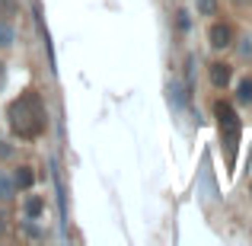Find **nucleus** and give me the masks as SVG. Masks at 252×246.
<instances>
[{"label":"nucleus","mask_w":252,"mask_h":246,"mask_svg":"<svg viewBox=\"0 0 252 246\" xmlns=\"http://www.w3.org/2000/svg\"><path fill=\"white\" fill-rule=\"evenodd\" d=\"M230 77H233L230 64H223V61H214V64H211V83H214L217 90H227V86H230Z\"/></svg>","instance_id":"20e7f679"},{"label":"nucleus","mask_w":252,"mask_h":246,"mask_svg":"<svg viewBox=\"0 0 252 246\" xmlns=\"http://www.w3.org/2000/svg\"><path fill=\"white\" fill-rule=\"evenodd\" d=\"M10 45H13V26L0 19V48H10Z\"/></svg>","instance_id":"423d86ee"},{"label":"nucleus","mask_w":252,"mask_h":246,"mask_svg":"<svg viewBox=\"0 0 252 246\" xmlns=\"http://www.w3.org/2000/svg\"><path fill=\"white\" fill-rule=\"evenodd\" d=\"M6 195H10V182L0 176V198H6Z\"/></svg>","instance_id":"f8f14e48"},{"label":"nucleus","mask_w":252,"mask_h":246,"mask_svg":"<svg viewBox=\"0 0 252 246\" xmlns=\"http://www.w3.org/2000/svg\"><path fill=\"white\" fill-rule=\"evenodd\" d=\"M214 118H217V131H220V144L227 150V170L236 166V147H240V115L230 103L217 99L214 103Z\"/></svg>","instance_id":"f03ea898"},{"label":"nucleus","mask_w":252,"mask_h":246,"mask_svg":"<svg viewBox=\"0 0 252 246\" xmlns=\"http://www.w3.org/2000/svg\"><path fill=\"white\" fill-rule=\"evenodd\" d=\"M240 55L246 58V61H252V38H243V45H240Z\"/></svg>","instance_id":"9d476101"},{"label":"nucleus","mask_w":252,"mask_h":246,"mask_svg":"<svg viewBox=\"0 0 252 246\" xmlns=\"http://www.w3.org/2000/svg\"><path fill=\"white\" fill-rule=\"evenodd\" d=\"M42 211H45V202H42V198H38V195L26 198V214H29V217H38V214H42Z\"/></svg>","instance_id":"39448f33"},{"label":"nucleus","mask_w":252,"mask_h":246,"mask_svg":"<svg viewBox=\"0 0 252 246\" xmlns=\"http://www.w3.org/2000/svg\"><path fill=\"white\" fill-rule=\"evenodd\" d=\"M32 182H35L32 170H29V166H19V173H16V185H19V189H29Z\"/></svg>","instance_id":"0eeeda50"},{"label":"nucleus","mask_w":252,"mask_h":246,"mask_svg":"<svg viewBox=\"0 0 252 246\" xmlns=\"http://www.w3.org/2000/svg\"><path fill=\"white\" fill-rule=\"evenodd\" d=\"M208 38H211L214 48H230V45H233V29H230L227 23H214L211 32H208Z\"/></svg>","instance_id":"7ed1b4c3"},{"label":"nucleus","mask_w":252,"mask_h":246,"mask_svg":"<svg viewBox=\"0 0 252 246\" xmlns=\"http://www.w3.org/2000/svg\"><path fill=\"white\" fill-rule=\"evenodd\" d=\"M179 29H189V13H179Z\"/></svg>","instance_id":"ddd939ff"},{"label":"nucleus","mask_w":252,"mask_h":246,"mask_svg":"<svg viewBox=\"0 0 252 246\" xmlns=\"http://www.w3.org/2000/svg\"><path fill=\"white\" fill-rule=\"evenodd\" d=\"M195 6H198V13H201V16H214L217 0H195Z\"/></svg>","instance_id":"1a4fd4ad"},{"label":"nucleus","mask_w":252,"mask_h":246,"mask_svg":"<svg viewBox=\"0 0 252 246\" xmlns=\"http://www.w3.org/2000/svg\"><path fill=\"white\" fill-rule=\"evenodd\" d=\"M240 103H249L252 105V77L240 80Z\"/></svg>","instance_id":"6e6552de"},{"label":"nucleus","mask_w":252,"mask_h":246,"mask_svg":"<svg viewBox=\"0 0 252 246\" xmlns=\"http://www.w3.org/2000/svg\"><path fill=\"white\" fill-rule=\"evenodd\" d=\"M16 10V3H13V0H0V13H13Z\"/></svg>","instance_id":"9b49d317"},{"label":"nucleus","mask_w":252,"mask_h":246,"mask_svg":"<svg viewBox=\"0 0 252 246\" xmlns=\"http://www.w3.org/2000/svg\"><path fill=\"white\" fill-rule=\"evenodd\" d=\"M3 83H6V68L0 64V90H3Z\"/></svg>","instance_id":"4468645a"},{"label":"nucleus","mask_w":252,"mask_h":246,"mask_svg":"<svg viewBox=\"0 0 252 246\" xmlns=\"http://www.w3.org/2000/svg\"><path fill=\"white\" fill-rule=\"evenodd\" d=\"M6 118H10L13 135L23 138V141H35V138H42L45 128H48L45 103H42V96H38L35 90L19 93V96L10 103V109H6Z\"/></svg>","instance_id":"f257e3e1"}]
</instances>
